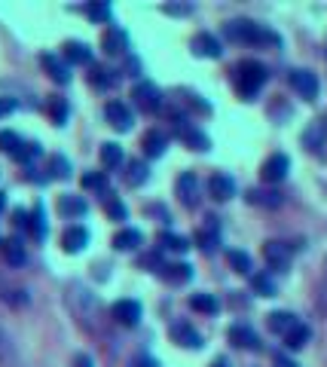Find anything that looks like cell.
I'll use <instances>...</instances> for the list:
<instances>
[{"mask_svg":"<svg viewBox=\"0 0 327 367\" xmlns=\"http://www.w3.org/2000/svg\"><path fill=\"white\" fill-rule=\"evenodd\" d=\"M324 266H327V264H324Z\"/></svg>","mask_w":327,"mask_h":367,"instance_id":"816d5d0a","label":"cell"},{"mask_svg":"<svg viewBox=\"0 0 327 367\" xmlns=\"http://www.w3.org/2000/svg\"><path fill=\"white\" fill-rule=\"evenodd\" d=\"M61 245H65L68 254H80L89 245V230L80 227V224H77V227H68L65 236H61Z\"/></svg>","mask_w":327,"mask_h":367,"instance_id":"e0dca14e","label":"cell"},{"mask_svg":"<svg viewBox=\"0 0 327 367\" xmlns=\"http://www.w3.org/2000/svg\"><path fill=\"white\" fill-rule=\"evenodd\" d=\"M215 221H217V217H208V227L196 232V242H199V248H202V251H215L220 245V232H217Z\"/></svg>","mask_w":327,"mask_h":367,"instance_id":"7402d4cb","label":"cell"},{"mask_svg":"<svg viewBox=\"0 0 327 367\" xmlns=\"http://www.w3.org/2000/svg\"><path fill=\"white\" fill-rule=\"evenodd\" d=\"M126 168H129V172H126V181H129L132 187H141V184L147 181V175H150V168H147V162H141V159H132Z\"/></svg>","mask_w":327,"mask_h":367,"instance_id":"d6a6232c","label":"cell"},{"mask_svg":"<svg viewBox=\"0 0 327 367\" xmlns=\"http://www.w3.org/2000/svg\"><path fill=\"white\" fill-rule=\"evenodd\" d=\"M224 34H226V40H232V43H272V46H279V37H275L272 31H266V28L257 25V22H248V19H232V22H226Z\"/></svg>","mask_w":327,"mask_h":367,"instance_id":"6da1fadb","label":"cell"},{"mask_svg":"<svg viewBox=\"0 0 327 367\" xmlns=\"http://www.w3.org/2000/svg\"><path fill=\"white\" fill-rule=\"evenodd\" d=\"M269 330H272V334H290V330L297 328V324H300V319H297L294 313H284V309H279V313H272L269 315Z\"/></svg>","mask_w":327,"mask_h":367,"instance_id":"d6986e66","label":"cell"},{"mask_svg":"<svg viewBox=\"0 0 327 367\" xmlns=\"http://www.w3.org/2000/svg\"><path fill=\"white\" fill-rule=\"evenodd\" d=\"M132 98H135V104H138V108L144 110V114H156V110L162 108V92L156 89L150 80H141V83H135Z\"/></svg>","mask_w":327,"mask_h":367,"instance_id":"5b68a950","label":"cell"},{"mask_svg":"<svg viewBox=\"0 0 327 367\" xmlns=\"http://www.w3.org/2000/svg\"><path fill=\"white\" fill-rule=\"evenodd\" d=\"M324 138H327V126H324V123H312L309 129L303 132L306 150H321V147H324Z\"/></svg>","mask_w":327,"mask_h":367,"instance_id":"484cf974","label":"cell"},{"mask_svg":"<svg viewBox=\"0 0 327 367\" xmlns=\"http://www.w3.org/2000/svg\"><path fill=\"white\" fill-rule=\"evenodd\" d=\"M168 334H172V340L177 346H184V349H202V334L193 328L190 321H172V328H168Z\"/></svg>","mask_w":327,"mask_h":367,"instance_id":"52a82bcc","label":"cell"},{"mask_svg":"<svg viewBox=\"0 0 327 367\" xmlns=\"http://www.w3.org/2000/svg\"><path fill=\"white\" fill-rule=\"evenodd\" d=\"M251 288H254V294H260V297H275V294H279V288H275V279L269 272L251 275Z\"/></svg>","mask_w":327,"mask_h":367,"instance_id":"4316f807","label":"cell"},{"mask_svg":"<svg viewBox=\"0 0 327 367\" xmlns=\"http://www.w3.org/2000/svg\"><path fill=\"white\" fill-rule=\"evenodd\" d=\"M65 59L70 61V65H89L92 61V49L86 43H65Z\"/></svg>","mask_w":327,"mask_h":367,"instance_id":"83f0119b","label":"cell"},{"mask_svg":"<svg viewBox=\"0 0 327 367\" xmlns=\"http://www.w3.org/2000/svg\"><path fill=\"white\" fill-rule=\"evenodd\" d=\"M101 49L108 55H123L126 49H129V34H126L123 28H108V34H104V40H101Z\"/></svg>","mask_w":327,"mask_h":367,"instance_id":"2e32d148","label":"cell"},{"mask_svg":"<svg viewBox=\"0 0 327 367\" xmlns=\"http://www.w3.org/2000/svg\"><path fill=\"white\" fill-rule=\"evenodd\" d=\"M104 117H108V123H110L117 132H129L132 123H135L132 108H129V104H123V101H110L108 108H104Z\"/></svg>","mask_w":327,"mask_h":367,"instance_id":"30bf717a","label":"cell"},{"mask_svg":"<svg viewBox=\"0 0 327 367\" xmlns=\"http://www.w3.org/2000/svg\"><path fill=\"white\" fill-rule=\"evenodd\" d=\"M6 208V193H0V211Z\"/></svg>","mask_w":327,"mask_h":367,"instance_id":"f907efd6","label":"cell"},{"mask_svg":"<svg viewBox=\"0 0 327 367\" xmlns=\"http://www.w3.org/2000/svg\"><path fill=\"white\" fill-rule=\"evenodd\" d=\"M211 367H230V361H226V358H217V361L211 364Z\"/></svg>","mask_w":327,"mask_h":367,"instance_id":"681fc988","label":"cell"},{"mask_svg":"<svg viewBox=\"0 0 327 367\" xmlns=\"http://www.w3.org/2000/svg\"><path fill=\"white\" fill-rule=\"evenodd\" d=\"M193 52L202 55V59H220L224 55V49H220V40L215 37V34H196L193 37Z\"/></svg>","mask_w":327,"mask_h":367,"instance_id":"9a60e30c","label":"cell"},{"mask_svg":"<svg viewBox=\"0 0 327 367\" xmlns=\"http://www.w3.org/2000/svg\"><path fill=\"white\" fill-rule=\"evenodd\" d=\"M175 135L184 141V144L190 147V150H208L211 147V141H208V135H205L202 129H196V126H190L187 119H184L181 114L175 117Z\"/></svg>","mask_w":327,"mask_h":367,"instance_id":"277c9868","label":"cell"},{"mask_svg":"<svg viewBox=\"0 0 327 367\" xmlns=\"http://www.w3.org/2000/svg\"><path fill=\"white\" fill-rule=\"evenodd\" d=\"M129 367H159V361H156L153 355H138L129 361Z\"/></svg>","mask_w":327,"mask_h":367,"instance_id":"ee69618b","label":"cell"},{"mask_svg":"<svg viewBox=\"0 0 327 367\" xmlns=\"http://www.w3.org/2000/svg\"><path fill=\"white\" fill-rule=\"evenodd\" d=\"M309 337H312V330L300 321L294 330H290V334H284V346H288V349H303V346L309 343Z\"/></svg>","mask_w":327,"mask_h":367,"instance_id":"1f68e13d","label":"cell"},{"mask_svg":"<svg viewBox=\"0 0 327 367\" xmlns=\"http://www.w3.org/2000/svg\"><path fill=\"white\" fill-rule=\"evenodd\" d=\"M0 254H3V260L10 266H25V260H28L25 245L19 242V239H3V242H0Z\"/></svg>","mask_w":327,"mask_h":367,"instance_id":"ac0fdd59","label":"cell"},{"mask_svg":"<svg viewBox=\"0 0 327 367\" xmlns=\"http://www.w3.org/2000/svg\"><path fill=\"white\" fill-rule=\"evenodd\" d=\"M49 110H52V117H55V126H65L68 123V101L65 98H49Z\"/></svg>","mask_w":327,"mask_h":367,"instance_id":"74e56055","label":"cell"},{"mask_svg":"<svg viewBox=\"0 0 327 367\" xmlns=\"http://www.w3.org/2000/svg\"><path fill=\"white\" fill-rule=\"evenodd\" d=\"M89 83H92V86H98V89H108L110 83H113V77H110V70H108V68H92Z\"/></svg>","mask_w":327,"mask_h":367,"instance_id":"ab89813d","label":"cell"},{"mask_svg":"<svg viewBox=\"0 0 327 367\" xmlns=\"http://www.w3.org/2000/svg\"><path fill=\"white\" fill-rule=\"evenodd\" d=\"M279 367H297V364H294V361H288L284 355H279Z\"/></svg>","mask_w":327,"mask_h":367,"instance_id":"c3c4849f","label":"cell"},{"mask_svg":"<svg viewBox=\"0 0 327 367\" xmlns=\"http://www.w3.org/2000/svg\"><path fill=\"white\" fill-rule=\"evenodd\" d=\"M263 257H266V264H269V270H275V272H288V266H290V248L284 242H266L263 245Z\"/></svg>","mask_w":327,"mask_h":367,"instance_id":"ba28073f","label":"cell"},{"mask_svg":"<svg viewBox=\"0 0 327 367\" xmlns=\"http://www.w3.org/2000/svg\"><path fill=\"white\" fill-rule=\"evenodd\" d=\"M159 248H166V251H175V254H184L190 248V242L184 236H177V232H159Z\"/></svg>","mask_w":327,"mask_h":367,"instance_id":"4dcf8cb0","label":"cell"},{"mask_svg":"<svg viewBox=\"0 0 327 367\" xmlns=\"http://www.w3.org/2000/svg\"><path fill=\"white\" fill-rule=\"evenodd\" d=\"M141 242H144V236H141V230H135V227H123L117 236H113V248L117 251H135Z\"/></svg>","mask_w":327,"mask_h":367,"instance_id":"ffe728a7","label":"cell"},{"mask_svg":"<svg viewBox=\"0 0 327 367\" xmlns=\"http://www.w3.org/2000/svg\"><path fill=\"white\" fill-rule=\"evenodd\" d=\"M119 162H123V147L113 144V141H108V144L101 147V166L104 168H117Z\"/></svg>","mask_w":327,"mask_h":367,"instance_id":"e575fe53","label":"cell"},{"mask_svg":"<svg viewBox=\"0 0 327 367\" xmlns=\"http://www.w3.org/2000/svg\"><path fill=\"white\" fill-rule=\"evenodd\" d=\"M110 313L123 328H135V324L141 321V303L138 300H117Z\"/></svg>","mask_w":327,"mask_h":367,"instance_id":"8fae6325","label":"cell"},{"mask_svg":"<svg viewBox=\"0 0 327 367\" xmlns=\"http://www.w3.org/2000/svg\"><path fill=\"white\" fill-rule=\"evenodd\" d=\"M288 172H290V159L284 157V153H272L266 162H263V168H260V175H263V181L266 184H279L288 178Z\"/></svg>","mask_w":327,"mask_h":367,"instance_id":"9c48e42d","label":"cell"},{"mask_svg":"<svg viewBox=\"0 0 327 367\" xmlns=\"http://www.w3.org/2000/svg\"><path fill=\"white\" fill-rule=\"evenodd\" d=\"M226 260H230V266L236 272H241V275L251 272V257H248L245 251H230V254H226Z\"/></svg>","mask_w":327,"mask_h":367,"instance_id":"d590c367","label":"cell"},{"mask_svg":"<svg viewBox=\"0 0 327 367\" xmlns=\"http://www.w3.org/2000/svg\"><path fill=\"white\" fill-rule=\"evenodd\" d=\"M59 211L65 217H83L89 211V206H86V199H83V196H61V199H59Z\"/></svg>","mask_w":327,"mask_h":367,"instance_id":"cb8c5ba5","label":"cell"},{"mask_svg":"<svg viewBox=\"0 0 327 367\" xmlns=\"http://www.w3.org/2000/svg\"><path fill=\"white\" fill-rule=\"evenodd\" d=\"M86 16L92 19V22H108V19H110V6L108 3H89L86 6Z\"/></svg>","mask_w":327,"mask_h":367,"instance_id":"60d3db41","label":"cell"},{"mask_svg":"<svg viewBox=\"0 0 327 367\" xmlns=\"http://www.w3.org/2000/svg\"><path fill=\"white\" fill-rule=\"evenodd\" d=\"M162 12H168V16H187L190 6H181V3H166L162 6Z\"/></svg>","mask_w":327,"mask_h":367,"instance_id":"f6af8a7d","label":"cell"},{"mask_svg":"<svg viewBox=\"0 0 327 367\" xmlns=\"http://www.w3.org/2000/svg\"><path fill=\"white\" fill-rule=\"evenodd\" d=\"M108 215L113 217V221H126V217H129V208H126L119 199H113V196H108Z\"/></svg>","mask_w":327,"mask_h":367,"instance_id":"b9f144b4","label":"cell"},{"mask_svg":"<svg viewBox=\"0 0 327 367\" xmlns=\"http://www.w3.org/2000/svg\"><path fill=\"white\" fill-rule=\"evenodd\" d=\"M266 80H269V70L260 61H241L236 68V86L241 92V98H254Z\"/></svg>","mask_w":327,"mask_h":367,"instance_id":"7a4b0ae2","label":"cell"},{"mask_svg":"<svg viewBox=\"0 0 327 367\" xmlns=\"http://www.w3.org/2000/svg\"><path fill=\"white\" fill-rule=\"evenodd\" d=\"M74 364H77V367H95L89 355H77V358H74Z\"/></svg>","mask_w":327,"mask_h":367,"instance_id":"7dc6e473","label":"cell"},{"mask_svg":"<svg viewBox=\"0 0 327 367\" xmlns=\"http://www.w3.org/2000/svg\"><path fill=\"white\" fill-rule=\"evenodd\" d=\"M40 61H43V68L49 70V77H52L55 83H61V86H65V83H70V68L59 59V55H49V52H46Z\"/></svg>","mask_w":327,"mask_h":367,"instance_id":"44dd1931","label":"cell"},{"mask_svg":"<svg viewBox=\"0 0 327 367\" xmlns=\"http://www.w3.org/2000/svg\"><path fill=\"white\" fill-rule=\"evenodd\" d=\"M22 147H25V141L19 138L16 132H10V129H3V132H0V150H3V153H10L12 159H16V153L22 150Z\"/></svg>","mask_w":327,"mask_h":367,"instance_id":"836d02e7","label":"cell"},{"mask_svg":"<svg viewBox=\"0 0 327 367\" xmlns=\"http://www.w3.org/2000/svg\"><path fill=\"white\" fill-rule=\"evenodd\" d=\"M288 80H290V86H294L297 95L306 98V101L318 98V89H321V86H318V77L312 74V70H303V68L300 70H290Z\"/></svg>","mask_w":327,"mask_h":367,"instance_id":"8992f818","label":"cell"},{"mask_svg":"<svg viewBox=\"0 0 327 367\" xmlns=\"http://www.w3.org/2000/svg\"><path fill=\"white\" fill-rule=\"evenodd\" d=\"M248 199H251L254 206H266V208H279L281 206V193H275V190H251Z\"/></svg>","mask_w":327,"mask_h":367,"instance_id":"f1b7e54d","label":"cell"},{"mask_svg":"<svg viewBox=\"0 0 327 367\" xmlns=\"http://www.w3.org/2000/svg\"><path fill=\"white\" fill-rule=\"evenodd\" d=\"M208 190H211V196H215L217 202H226V199H232V196H236V181H232L230 175L217 172V175H211Z\"/></svg>","mask_w":327,"mask_h":367,"instance_id":"5bb4252c","label":"cell"},{"mask_svg":"<svg viewBox=\"0 0 327 367\" xmlns=\"http://www.w3.org/2000/svg\"><path fill=\"white\" fill-rule=\"evenodd\" d=\"M12 110H16V101H12V98H0V117L12 114Z\"/></svg>","mask_w":327,"mask_h":367,"instance_id":"bcb514c9","label":"cell"},{"mask_svg":"<svg viewBox=\"0 0 327 367\" xmlns=\"http://www.w3.org/2000/svg\"><path fill=\"white\" fill-rule=\"evenodd\" d=\"M31 232L34 239H46V215H43V206H37L31 211Z\"/></svg>","mask_w":327,"mask_h":367,"instance_id":"8d00e7d4","label":"cell"},{"mask_svg":"<svg viewBox=\"0 0 327 367\" xmlns=\"http://www.w3.org/2000/svg\"><path fill=\"white\" fill-rule=\"evenodd\" d=\"M166 147H168V138L162 135L159 129H150L144 135V153H147V157H153V159L162 157V153H166Z\"/></svg>","mask_w":327,"mask_h":367,"instance_id":"d4e9b609","label":"cell"},{"mask_svg":"<svg viewBox=\"0 0 327 367\" xmlns=\"http://www.w3.org/2000/svg\"><path fill=\"white\" fill-rule=\"evenodd\" d=\"M230 343L239 346V349H251V352L260 349V337L254 334V328H248V324H232V328H230Z\"/></svg>","mask_w":327,"mask_h":367,"instance_id":"4fadbf2b","label":"cell"},{"mask_svg":"<svg viewBox=\"0 0 327 367\" xmlns=\"http://www.w3.org/2000/svg\"><path fill=\"white\" fill-rule=\"evenodd\" d=\"M177 196H181V202L187 208L199 206V178L193 172H184L181 178H177Z\"/></svg>","mask_w":327,"mask_h":367,"instance_id":"7c38bea8","label":"cell"},{"mask_svg":"<svg viewBox=\"0 0 327 367\" xmlns=\"http://www.w3.org/2000/svg\"><path fill=\"white\" fill-rule=\"evenodd\" d=\"M49 166H52V178H59V181H65V178H70V162L61 157V153H55L52 157V162H49Z\"/></svg>","mask_w":327,"mask_h":367,"instance_id":"f35d334b","label":"cell"},{"mask_svg":"<svg viewBox=\"0 0 327 367\" xmlns=\"http://www.w3.org/2000/svg\"><path fill=\"white\" fill-rule=\"evenodd\" d=\"M190 306H193L196 313L215 315L217 309H220V303H217V297H215V294H193V297H190Z\"/></svg>","mask_w":327,"mask_h":367,"instance_id":"f546056e","label":"cell"},{"mask_svg":"<svg viewBox=\"0 0 327 367\" xmlns=\"http://www.w3.org/2000/svg\"><path fill=\"white\" fill-rule=\"evenodd\" d=\"M83 187H92V190H104L108 187V178H104L101 172H89V175H83Z\"/></svg>","mask_w":327,"mask_h":367,"instance_id":"7bdbcfd3","label":"cell"},{"mask_svg":"<svg viewBox=\"0 0 327 367\" xmlns=\"http://www.w3.org/2000/svg\"><path fill=\"white\" fill-rule=\"evenodd\" d=\"M162 279L172 281V285H184V281L193 279V266L190 264H168V266H162Z\"/></svg>","mask_w":327,"mask_h":367,"instance_id":"603a6c76","label":"cell"},{"mask_svg":"<svg viewBox=\"0 0 327 367\" xmlns=\"http://www.w3.org/2000/svg\"><path fill=\"white\" fill-rule=\"evenodd\" d=\"M68 300H70L74 313L80 315V321L86 324V328H89V321L98 315V309H101V306H98V300L92 297V294L86 291V288H80V285H74V288H70V297H68Z\"/></svg>","mask_w":327,"mask_h":367,"instance_id":"3957f363","label":"cell"}]
</instances>
